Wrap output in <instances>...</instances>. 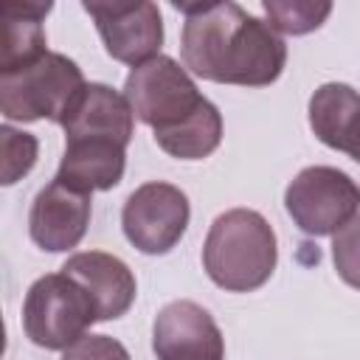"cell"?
I'll list each match as a JSON object with an SVG mask.
<instances>
[{
	"instance_id": "cell-17",
	"label": "cell",
	"mask_w": 360,
	"mask_h": 360,
	"mask_svg": "<svg viewBox=\"0 0 360 360\" xmlns=\"http://www.w3.org/2000/svg\"><path fill=\"white\" fill-rule=\"evenodd\" d=\"M0 141H3V186H14L20 177H25L34 163H37V152L39 143L31 132H20L8 124L0 127Z\"/></svg>"
},
{
	"instance_id": "cell-11",
	"label": "cell",
	"mask_w": 360,
	"mask_h": 360,
	"mask_svg": "<svg viewBox=\"0 0 360 360\" xmlns=\"http://www.w3.org/2000/svg\"><path fill=\"white\" fill-rule=\"evenodd\" d=\"M135 127V112L124 93L112 90L110 84L90 82L68 110L62 129L68 141H115L129 146Z\"/></svg>"
},
{
	"instance_id": "cell-7",
	"label": "cell",
	"mask_w": 360,
	"mask_h": 360,
	"mask_svg": "<svg viewBox=\"0 0 360 360\" xmlns=\"http://www.w3.org/2000/svg\"><path fill=\"white\" fill-rule=\"evenodd\" d=\"M191 219L188 197L163 180H149L138 186L124 208H121V228L132 248L146 256L169 253L186 233Z\"/></svg>"
},
{
	"instance_id": "cell-15",
	"label": "cell",
	"mask_w": 360,
	"mask_h": 360,
	"mask_svg": "<svg viewBox=\"0 0 360 360\" xmlns=\"http://www.w3.org/2000/svg\"><path fill=\"white\" fill-rule=\"evenodd\" d=\"M124 166H127V146L115 141H68L56 180L87 194L110 191L121 183Z\"/></svg>"
},
{
	"instance_id": "cell-14",
	"label": "cell",
	"mask_w": 360,
	"mask_h": 360,
	"mask_svg": "<svg viewBox=\"0 0 360 360\" xmlns=\"http://www.w3.org/2000/svg\"><path fill=\"white\" fill-rule=\"evenodd\" d=\"M51 8L48 0H6L0 6V73L20 70L48 53L42 20Z\"/></svg>"
},
{
	"instance_id": "cell-2",
	"label": "cell",
	"mask_w": 360,
	"mask_h": 360,
	"mask_svg": "<svg viewBox=\"0 0 360 360\" xmlns=\"http://www.w3.org/2000/svg\"><path fill=\"white\" fill-rule=\"evenodd\" d=\"M124 96L135 118L155 132V143L177 160H202L222 141V115L208 101L188 70L158 53L129 70Z\"/></svg>"
},
{
	"instance_id": "cell-18",
	"label": "cell",
	"mask_w": 360,
	"mask_h": 360,
	"mask_svg": "<svg viewBox=\"0 0 360 360\" xmlns=\"http://www.w3.org/2000/svg\"><path fill=\"white\" fill-rule=\"evenodd\" d=\"M332 262L338 276L360 290V217L346 222L335 236H332Z\"/></svg>"
},
{
	"instance_id": "cell-5",
	"label": "cell",
	"mask_w": 360,
	"mask_h": 360,
	"mask_svg": "<svg viewBox=\"0 0 360 360\" xmlns=\"http://www.w3.org/2000/svg\"><path fill=\"white\" fill-rule=\"evenodd\" d=\"M98 321L87 290L68 273H48L37 278L22 301V329L34 346L68 349Z\"/></svg>"
},
{
	"instance_id": "cell-13",
	"label": "cell",
	"mask_w": 360,
	"mask_h": 360,
	"mask_svg": "<svg viewBox=\"0 0 360 360\" xmlns=\"http://www.w3.org/2000/svg\"><path fill=\"white\" fill-rule=\"evenodd\" d=\"M309 127L315 138L360 163V93L343 82L321 84L309 98Z\"/></svg>"
},
{
	"instance_id": "cell-16",
	"label": "cell",
	"mask_w": 360,
	"mask_h": 360,
	"mask_svg": "<svg viewBox=\"0 0 360 360\" xmlns=\"http://www.w3.org/2000/svg\"><path fill=\"white\" fill-rule=\"evenodd\" d=\"M264 14L270 25L281 34H309L323 25V20L332 11V3L326 0H264Z\"/></svg>"
},
{
	"instance_id": "cell-12",
	"label": "cell",
	"mask_w": 360,
	"mask_h": 360,
	"mask_svg": "<svg viewBox=\"0 0 360 360\" xmlns=\"http://www.w3.org/2000/svg\"><path fill=\"white\" fill-rule=\"evenodd\" d=\"M62 273H68L70 278H76L87 295L96 304V315L98 321H115L121 318L138 292L135 276L127 267V262H121L112 253L104 250H82L73 253L65 264Z\"/></svg>"
},
{
	"instance_id": "cell-4",
	"label": "cell",
	"mask_w": 360,
	"mask_h": 360,
	"mask_svg": "<svg viewBox=\"0 0 360 360\" xmlns=\"http://www.w3.org/2000/svg\"><path fill=\"white\" fill-rule=\"evenodd\" d=\"M82 68L65 53L48 51L42 59L0 73V112L8 121H56L62 124L84 90Z\"/></svg>"
},
{
	"instance_id": "cell-19",
	"label": "cell",
	"mask_w": 360,
	"mask_h": 360,
	"mask_svg": "<svg viewBox=\"0 0 360 360\" xmlns=\"http://www.w3.org/2000/svg\"><path fill=\"white\" fill-rule=\"evenodd\" d=\"M62 360H129V352L110 335H84L62 352Z\"/></svg>"
},
{
	"instance_id": "cell-6",
	"label": "cell",
	"mask_w": 360,
	"mask_h": 360,
	"mask_svg": "<svg viewBox=\"0 0 360 360\" xmlns=\"http://www.w3.org/2000/svg\"><path fill=\"white\" fill-rule=\"evenodd\" d=\"M284 208L307 236H329L357 217L360 186L335 166H307L290 180Z\"/></svg>"
},
{
	"instance_id": "cell-3",
	"label": "cell",
	"mask_w": 360,
	"mask_h": 360,
	"mask_svg": "<svg viewBox=\"0 0 360 360\" xmlns=\"http://www.w3.org/2000/svg\"><path fill=\"white\" fill-rule=\"evenodd\" d=\"M278 262L276 231L253 208L219 214L202 245V267L225 292H253L273 276Z\"/></svg>"
},
{
	"instance_id": "cell-1",
	"label": "cell",
	"mask_w": 360,
	"mask_h": 360,
	"mask_svg": "<svg viewBox=\"0 0 360 360\" xmlns=\"http://www.w3.org/2000/svg\"><path fill=\"white\" fill-rule=\"evenodd\" d=\"M177 8L186 17L180 56L194 76L239 87H267L281 76L287 45L270 22L231 0L177 3Z\"/></svg>"
},
{
	"instance_id": "cell-10",
	"label": "cell",
	"mask_w": 360,
	"mask_h": 360,
	"mask_svg": "<svg viewBox=\"0 0 360 360\" xmlns=\"http://www.w3.org/2000/svg\"><path fill=\"white\" fill-rule=\"evenodd\" d=\"M90 194L79 191L62 180H51L31 202L28 211V233L31 242L48 253L70 250L82 242L90 225Z\"/></svg>"
},
{
	"instance_id": "cell-9",
	"label": "cell",
	"mask_w": 360,
	"mask_h": 360,
	"mask_svg": "<svg viewBox=\"0 0 360 360\" xmlns=\"http://www.w3.org/2000/svg\"><path fill=\"white\" fill-rule=\"evenodd\" d=\"M152 352L158 360H225V338L208 309L180 298L158 312Z\"/></svg>"
},
{
	"instance_id": "cell-8",
	"label": "cell",
	"mask_w": 360,
	"mask_h": 360,
	"mask_svg": "<svg viewBox=\"0 0 360 360\" xmlns=\"http://www.w3.org/2000/svg\"><path fill=\"white\" fill-rule=\"evenodd\" d=\"M82 8L93 17L104 51L124 65H143L163 45L160 8L149 0H84Z\"/></svg>"
}]
</instances>
